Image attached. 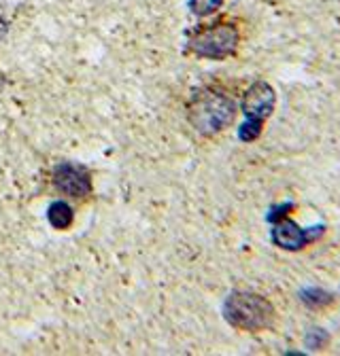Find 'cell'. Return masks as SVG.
Returning <instances> with one entry per match:
<instances>
[{
    "label": "cell",
    "mask_w": 340,
    "mask_h": 356,
    "mask_svg": "<svg viewBox=\"0 0 340 356\" xmlns=\"http://www.w3.org/2000/svg\"><path fill=\"white\" fill-rule=\"evenodd\" d=\"M234 98L215 85L198 89L187 102V121L200 136H217L234 123Z\"/></svg>",
    "instance_id": "cell-1"
},
{
    "label": "cell",
    "mask_w": 340,
    "mask_h": 356,
    "mask_svg": "<svg viewBox=\"0 0 340 356\" xmlns=\"http://www.w3.org/2000/svg\"><path fill=\"white\" fill-rule=\"evenodd\" d=\"M238 40H240V34H238L236 24L219 19V22L196 28L187 38V49L190 54L198 58L224 60L236 51Z\"/></svg>",
    "instance_id": "cell-2"
},
{
    "label": "cell",
    "mask_w": 340,
    "mask_h": 356,
    "mask_svg": "<svg viewBox=\"0 0 340 356\" xmlns=\"http://www.w3.org/2000/svg\"><path fill=\"white\" fill-rule=\"evenodd\" d=\"M226 321L240 331H264L275 321L272 303L255 293H232L224 305Z\"/></svg>",
    "instance_id": "cell-3"
},
{
    "label": "cell",
    "mask_w": 340,
    "mask_h": 356,
    "mask_svg": "<svg viewBox=\"0 0 340 356\" xmlns=\"http://www.w3.org/2000/svg\"><path fill=\"white\" fill-rule=\"evenodd\" d=\"M275 102H277V94H275V89L268 83H264V81L253 83L247 89L245 98H242V113L247 115V123H245L242 131L251 127L253 129V138L258 136L264 119L275 108Z\"/></svg>",
    "instance_id": "cell-4"
},
{
    "label": "cell",
    "mask_w": 340,
    "mask_h": 356,
    "mask_svg": "<svg viewBox=\"0 0 340 356\" xmlns=\"http://www.w3.org/2000/svg\"><path fill=\"white\" fill-rule=\"evenodd\" d=\"M54 187L70 200H85L92 195V174L70 161L58 163L54 170Z\"/></svg>",
    "instance_id": "cell-5"
},
{
    "label": "cell",
    "mask_w": 340,
    "mask_h": 356,
    "mask_svg": "<svg viewBox=\"0 0 340 356\" xmlns=\"http://www.w3.org/2000/svg\"><path fill=\"white\" fill-rule=\"evenodd\" d=\"M323 227H313V229H302L298 227L293 220L289 218H283L279 220L275 229H272V242L281 248H287V250H298L307 244H311L313 240L319 238Z\"/></svg>",
    "instance_id": "cell-6"
},
{
    "label": "cell",
    "mask_w": 340,
    "mask_h": 356,
    "mask_svg": "<svg viewBox=\"0 0 340 356\" xmlns=\"http://www.w3.org/2000/svg\"><path fill=\"white\" fill-rule=\"evenodd\" d=\"M47 220L56 229H68L75 220V212L66 202H54L47 210Z\"/></svg>",
    "instance_id": "cell-7"
},
{
    "label": "cell",
    "mask_w": 340,
    "mask_h": 356,
    "mask_svg": "<svg viewBox=\"0 0 340 356\" xmlns=\"http://www.w3.org/2000/svg\"><path fill=\"white\" fill-rule=\"evenodd\" d=\"M219 5H222V0H192V9H194V13H198V15L212 13Z\"/></svg>",
    "instance_id": "cell-8"
}]
</instances>
